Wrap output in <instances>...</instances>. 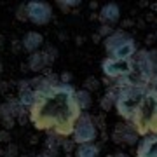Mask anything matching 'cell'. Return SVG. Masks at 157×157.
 <instances>
[{
    "label": "cell",
    "instance_id": "ffe728a7",
    "mask_svg": "<svg viewBox=\"0 0 157 157\" xmlns=\"http://www.w3.org/2000/svg\"><path fill=\"white\" fill-rule=\"evenodd\" d=\"M16 16H17V19H19V21H21V19H23V21H25V19H28V17H26V7H25V6L19 7Z\"/></svg>",
    "mask_w": 157,
    "mask_h": 157
},
{
    "label": "cell",
    "instance_id": "7c38bea8",
    "mask_svg": "<svg viewBox=\"0 0 157 157\" xmlns=\"http://www.w3.org/2000/svg\"><path fill=\"white\" fill-rule=\"evenodd\" d=\"M113 140L117 141V143L124 141V143H129V145H133V143L138 140V133H136V131L131 128L129 124H124L122 128H117V129H115Z\"/></svg>",
    "mask_w": 157,
    "mask_h": 157
},
{
    "label": "cell",
    "instance_id": "30bf717a",
    "mask_svg": "<svg viewBox=\"0 0 157 157\" xmlns=\"http://www.w3.org/2000/svg\"><path fill=\"white\" fill-rule=\"evenodd\" d=\"M42 44H44V37L39 32H26L25 37H23V40H21L23 49L26 51V52H32V54L37 52L42 47Z\"/></svg>",
    "mask_w": 157,
    "mask_h": 157
},
{
    "label": "cell",
    "instance_id": "3957f363",
    "mask_svg": "<svg viewBox=\"0 0 157 157\" xmlns=\"http://www.w3.org/2000/svg\"><path fill=\"white\" fill-rule=\"evenodd\" d=\"M147 87H148L147 84H124L121 87H117V96H115L113 108L117 110V113L126 122H129L133 119L136 108L140 105V101L145 96Z\"/></svg>",
    "mask_w": 157,
    "mask_h": 157
},
{
    "label": "cell",
    "instance_id": "f546056e",
    "mask_svg": "<svg viewBox=\"0 0 157 157\" xmlns=\"http://www.w3.org/2000/svg\"><path fill=\"white\" fill-rule=\"evenodd\" d=\"M0 155H2V154H0Z\"/></svg>",
    "mask_w": 157,
    "mask_h": 157
},
{
    "label": "cell",
    "instance_id": "e0dca14e",
    "mask_svg": "<svg viewBox=\"0 0 157 157\" xmlns=\"http://www.w3.org/2000/svg\"><path fill=\"white\" fill-rule=\"evenodd\" d=\"M47 63H45V58H44V52H33V54H30V59H28V67L30 70H33V72H40L42 68L45 67Z\"/></svg>",
    "mask_w": 157,
    "mask_h": 157
},
{
    "label": "cell",
    "instance_id": "484cf974",
    "mask_svg": "<svg viewBox=\"0 0 157 157\" xmlns=\"http://www.w3.org/2000/svg\"><path fill=\"white\" fill-rule=\"evenodd\" d=\"M152 82H154V89L157 91V75H155V77H154V78H152Z\"/></svg>",
    "mask_w": 157,
    "mask_h": 157
},
{
    "label": "cell",
    "instance_id": "f1b7e54d",
    "mask_svg": "<svg viewBox=\"0 0 157 157\" xmlns=\"http://www.w3.org/2000/svg\"><path fill=\"white\" fill-rule=\"evenodd\" d=\"M23 157H26V155H23Z\"/></svg>",
    "mask_w": 157,
    "mask_h": 157
},
{
    "label": "cell",
    "instance_id": "9a60e30c",
    "mask_svg": "<svg viewBox=\"0 0 157 157\" xmlns=\"http://www.w3.org/2000/svg\"><path fill=\"white\" fill-rule=\"evenodd\" d=\"M75 100H77V105L80 108V112H86V110H89L91 105H93V96H91L89 91L86 89H80L75 93Z\"/></svg>",
    "mask_w": 157,
    "mask_h": 157
},
{
    "label": "cell",
    "instance_id": "603a6c76",
    "mask_svg": "<svg viewBox=\"0 0 157 157\" xmlns=\"http://www.w3.org/2000/svg\"><path fill=\"white\" fill-rule=\"evenodd\" d=\"M72 78V75L70 73H61V80H63V84H68V80Z\"/></svg>",
    "mask_w": 157,
    "mask_h": 157
},
{
    "label": "cell",
    "instance_id": "cb8c5ba5",
    "mask_svg": "<svg viewBox=\"0 0 157 157\" xmlns=\"http://www.w3.org/2000/svg\"><path fill=\"white\" fill-rule=\"evenodd\" d=\"M73 147H75V143H73L72 140H70V141H67V143H63V148H67V150H72Z\"/></svg>",
    "mask_w": 157,
    "mask_h": 157
},
{
    "label": "cell",
    "instance_id": "52a82bcc",
    "mask_svg": "<svg viewBox=\"0 0 157 157\" xmlns=\"http://www.w3.org/2000/svg\"><path fill=\"white\" fill-rule=\"evenodd\" d=\"M135 56H136V44H135V40H133V37H128L122 44L117 45L110 52V58L122 59V61H133Z\"/></svg>",
    "mask_w": 157,
    "mask_h": 157
},
{
    "label": "cell",
    "instance_id": "9c48e42d",
    "mask_svg": "<svg viewBox=\"0 0 157 157\" xmlns=\"http://www.w3.org/2000/svg\"><path fill=\"white\" fill-rule=\"evenodd\" d=\"M119 17H121V7L115 4V2H108L100 9V19L103 25H112V23H117Z\"/></svg>",
    "mask_w": 157,
    "mask_h": 157
},
{
    "label": "cell",
    "instance_id": "5b68a950",
    "mask_svg": "<svg viewBox=\"0 0 157 157\" xmlns=\"http://www.w3.org/2000/svg\"><path fill=\"white\" fill-rule=\"evenodd\" d=\"M101 72L107 78H126L135 73V59L133 61H122L115 58H105L101 61Z\"/></svg>",
    "mask_w": 157,
    "mask_h": 157
},
{
    "label": "cell",
    "instance_id": "44dd1931",
    "mask_svg": "<svg viewBox=\"0 0 157 157\" xmlns=\"http://www.w3.org/2000/svg\"><path fill=\"white\" fill-rule=\"evenodd\" d=\"M0 141H9V133L7 131H0Z\"/></svg>",
    "mask_w": 157,
    "mask_h": 157
},
{
    "label": "cell",
    "instance_id": "ac0fdd59",
    "mask_svg": "<svg viewBox=\"0 0 157 157\" xmlns=\"http://www.w3.org/2000/svg\"><path fill=\"white\" fill-rule=\"evenodd\" d=\"M100 87V82H98V78H94V77H87L86 78V82H84V89L86 91H96Z\"/></svg>",
    "mask_w": 157,
    "mask_h": 157
},
{
    "label": "cell",
    "instance_id": "4316f807",
    "mask_svg": "<svg viewBox=\"0 0 157 157\" xmlns=\"http://www.w3.org/2000/svg\"><path fill=\"white\" fill-rule=\"evenodd\" d=\"M0 72H2V65H0Z\"/></svg>",
    "mask_w": 157,
    "mask_h": 157
},
{
    "label": "cell",
    "instance_id": "5bb4252c",
    "mask_svg": "<svg viewBox=\"0 0 157 157\" xmlns=\"http://www.w3.org/2000/svg\"><path fill=\"white\" fill-rule=\"evenodd\" d=\"M73 152H75V157H100V148L94 143L77 145V148Z\"/></svg>",
    "mask_w": 157,
    "mask_h": 157
},
{
    "label": "cell",
    "instance_id": "83f0119b",
    "mask_svg": "<svg viewBox=\"0 0 157 157\" xmlns=\"http://www.w3.org/2000/svg\"><path fill=\"white\" fill-rule=\"evenodd\" d=\"M107 157H113V155H107Z\"/></svg>",
    "mask_w": 157,
    "mask_h": 157
},
{
    "label": "cell",
    "instance_id": "7402d4cb",
    "mask_svg": "<svg viewBox=\"0 0 157 157\" xmlns=\"http://www.w3.org/2000/svg\"><path fill=\"white\" fill-rule=\"evenodd\" d=\"M35 157H56V154H51V152H42V154H37Z\"/></svg>",
    "mask_w": 157,
    "mask_h": 157
},
{
    "label": "cell",
    "instance_id": "2e32d148",
    "mask_svg": "<svg viewBox=\"0 0 157 157\" xmlns=\"http://www.w3.org/2000/svg\"><path fill=\"white\" fill-rule=\"evenodd\" d=\"M115 96H117V87H110V89H107V93H105V94L101 96L100 108L103 110V112L110 110V108L115 105Z\"/></svg>",
    "mask_w": 157,
    "mask_h": 157
},
{
    "label": "cell",
    "instance_id": "ba28073f",
    "mask_svg": "<svg viewBox=\"0 0 157 157\" xmlns=\"http://www.w3.org/2000/svg\"><path fill=\"white\" fill-rule=\"evenodd\" d=\"M136 157H157V135L143 136L136 150Z\"/></svg>",
    "mask_w": 157,
    "mask_h": 157
},
{
    "label": "cell",
    "instance_id": "4fadbf2b",
    "mask_svg": "<svg viewBox=\"0 0 157 157\" xmlns=\"http://www.w3.org/2000/svg\"><path fill=\"white\" fill-rule=\"evenodd\" d=\"M129 35L124 33V32H113L112 35H108V37H105V42H103V45H105V51H107L108 54L112 52L117 45H121L124 42V40L128 39Z\"/></svg>",
    "mask_w": 157,
    "mask_h": 157
},
{
    "label": "cell",
    "instance_id": "277c9868",
    "mask_svg": "<svg viewBox=\"0 0 157 157\" xmlns=\"http://www.w3.org/2000/svg\"><path fill=\"white\" fill-rule=\"evenodd\" d=\"M96 138H98V126H96L94 119L87 112H82L78 121L75 122L72 141L75 145H84V143H94Z\"/></svg>",
    "mask_w": 157,
    "mask_h": 157
},
{
    "label": "cell",
    "instance_id": "7a4b0ae2",
    "mask_svg": "<svg viewBox=\"0 0 157 157\" xmlns=\"http://www.w3.org/2000/svg\"><path fill=\"white\" fill-rule=\"evenodd\" d=\"M128 124L138 133V136L157 135V91L154 87H147L143 100Z\"/></svg>",
    "mask_w": 157,
    "mask_h": 157
},
{
    "label": "cell",
    "instance_id": "d4e9b609",
    "mask_svg": "<svg viewBox=\"0 0 157 157\" xmlns=\"http://www.w3.org/2000/svg\"><path fill=\"white\" fill-rule=\"evenodd\" d=\"M113 157H129V155L124 154V152H117V154H113Z\"/></svg>",
    "mask_w": 157,
    "mask_h": 157
},
{
    "label": "cell",
    "instance_id": "d6986e66",
    "mask_svg": "<svg viewBox=\"0 0 157 157\" xmlns=\"http://www.w3.org/2000/svg\"><path fill=\"white\" fill-rule=\"evenodd\" d=\"M58 6L61 7V9H68V7L80 6V2H78V0H59V2H58Z\"/></svg>",
    "mask_w": 157,
    "mask_h": 157
},
{
    "label": "cell",
    "instance_id": "6da1fadb",
    "mask_svg": "<svg viewBox=\"0 0 157 157\" xmlns=\"http://www.w3.org/2000/svg\"><path fill=\"white\" fill-rule=\"evenodd\" d=\"M75 93L77 91L72 84L63 82L35 91V103L28 112L33 128L56 136H72L75 122L82 113Z\"/></svg>",
    "mask_w": 157,
    "mask_h": 157
},
{
    "label": "cell",
    "instance_id": "8fae6325",
    "mask_svg": "<svg viewBox=\"0 0 157 157\" xmlns=\"http://www.w3.org/2000/svg\"><path fill=\"white\" fill-rule=\"evenodd\" d=\"M17 101L21 103L23 108H32L35 103V91L32 87V82L30 80H25V84L19 86V96H17Z\"/></svg>",
    "mask_w": 157,
    "mask_h": 157
},
{
    "label": "cell",
    "instance_id": "8992f818",
    "mask_svg": "<svg viewBox=\"0 0 157 157\" xmlns=\"http://www.w3.org/2000/svg\"><path fill=\"white\" fill-rule=\"evenodd\" d=\"M26 7V17L28 21H32L33 25H39V26H44L47 23H51L52 19V9L47 2H42V0H32L28 4H25Z\"/></svg>",
    "mask_w": 157,
    "mask_h": 157
}]
</instances>
